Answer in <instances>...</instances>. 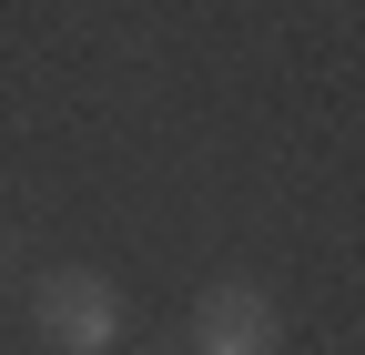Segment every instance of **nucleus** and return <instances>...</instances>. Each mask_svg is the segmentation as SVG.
<instances>
[{"label": "nucleus", "instance_id": "1", "mask_svg": "<svg viewBox=\"0 0 365 355\" xmlns=\"http://www.w3.org/2000/svg\"><path fill=\"white\" fill-rule=\"evenodd\" d=\"M31 325L51 355H122L132 335V304L112 274H91V264H51V274L31 284Z\"/></svg>", "mask_w": 365, "mask_h": 355}, {"label": "nucleus", "instance_id": "2", "mask_svg": "<svg viewBox=\"0 0 365 355\" xmlns=\"http://www.w3.org/2000/svg\"><path fill=\"white\" fill-rule=\"evenodd\" d=\"M182 355H284V304H274L254 274H223V284L193 294Z\"/></svg>", "mask_w": 365, "mask_h": 355}, {"label": "nucleus", "instance_id": "3", "mask_svg": "<svg viewBox=\"0 0 365 355\" xmlns=\"http://www.w3.org/2000/svg\"><path fill=\"white\" fill-rule=\"evenodd\" d=\"M0 274H11V244H0Z\"/></svg>", "mask_w": 365, "mask_h": 355}]
</instances>
